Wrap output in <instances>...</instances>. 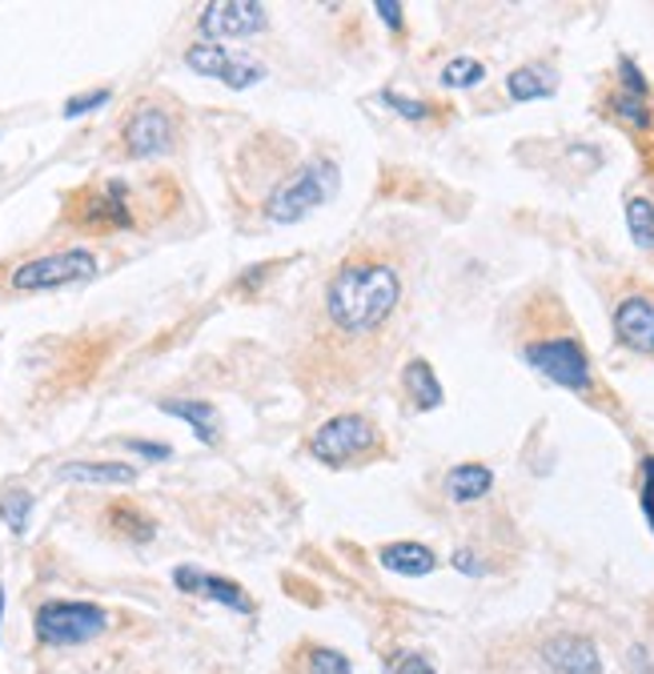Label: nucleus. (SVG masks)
I'll use <instances>...</instances> for the list:
<instances>
[{
	"label": "nucleus",
	"instance_id": "nucleus-24",
	"mask_svg": "<svg viewBox=\"0 0 654 674\" xmlns=\"http://www.w3.org/2000/svg\"><path fill=\"white\" fill-rule=\"evenodd\" d=\"M29 511H32V498L24 490H12L9 498L0 502V518L9 522L12 534H24V526H29Z\"/></svg>",
	"mask_w": 654,
	"mask_h": 674
},
{
	"label": "nucleus",
	"instance_id": "nucleus-16",
	"mask_svg": "<svg viewBox=\"0 0 654 674\" xmlns=\"http://www.w3.org/2000/svg\"><path fill=\"white\" fill-rule=\"evenodd\" d=\"M490 486H494V474H490V466H482V462L454 466L450 478H446V490H450L454 502H478L490 494Z\"/></svg>",
	"mask_w": 654,
	"mask_h": 674
},
{
	"label": "nucleus",
	"instance_id": "nucleus-13",
	"mask_svg": "<svg viewBox=\"0 0 654 674\" xmlns=\"http://www.w3.org/2000/svg\"><path fill=\"white\" fill-rule=\"evenodd\" d=\"M174 583L181 586L185 594H201V598H214V603L229 606V611H237V614H249L246 591H241L237 583H229V578H214V574L194 571V566H177Z\"/></svg>",
	"mask_w": 654,
	"mask_h": 674
},
{
	"label": "nucleus",
	"instance_id": "nucleus-3",
	"mask_svg": "<svg viewBox=\"0 0 654 674\" xmlns=\"http://www.w3.org/2000/svg\"><path fill=\"white\" fill-rule=\"evenodd\" d=\"M65 221L72 229L92 237H105V234H125V229H137L141 217H137V201H133V189L117 177L109 181H97V185H81L65 197Z\"/></svg>",
	"mask_w": 654,
	"mask_h": 674
},
{
	"label": "nucleus",
	"instance_id": "nucleus-17",
	"mask_svg": "<svg viewBox=\"0 0 654 674\" xmlns=\"http://www.w3.org/2000/svg\"><path fill=\"white\" fill-rule=\"evenodd\" d=\"M402 381H406L409 402H414L418 409H438L442 406V381H438V374L429 369V361H422V358L406 361Z\"/></svg>",
	"mask_w": 654,
	"mask_h": 674
},
{
	"label": "nucleus",
	"instance_id": "nucleus-34",
	"mask_svg": "<svg viewBox=\"0 0 654 674\" xmlns=\"http://www.w3.org/2000/svg\"><path fill=\"white\" fill-rule=\"evenodd\" d=\"M0 614H4V591H0Z\"/></svg>",
	"mask_w": 654,
	"mask_h": 674
},
{
	"label": "nucleus",
	"instance_id": "nucleus-25",
	"mask_svg": "<svg viewBox=\"0 0 654 674\" xmlns=\"http://www.w3.org/2000/svg\"><path fill=\"white\" fill-rule=\"evenodd\" d=\"M638 506H643V518L654 531V458L638 462Z\"/></svg>",
	"mask_w": 654,
	"mask_h": 674
},
{
	"label": "nucleus",
	"instance_id": "nucleus-1",
	"mask_svg": "<svg viewBox=\"0 0 654 674\" xmlns=\"http://www.w3.org/2000/svg\"><path fill=\"white\" fill-rule=\"evenodd\" d=\"M402 309V274L382 254H349L321 289V326L309 341V381L349 386L382 361Z\"/></svg>",
	"mask_w": 654,
	"mask_h": 674
},
{
	"label": "nucleus",
	"instance_id": "nucleus-11",
	"mask_svg": "<svg viewBox=\"0 0 654 674\" xmlns=\"http://www.w3.org/2000/svg\"><path fill=\"white\" fill-rule=\"evenodd\" d=\"M542 663L554 674H603L598 646L586 634H551L542 643Z\"/></svg>",
	"mask_w": 654,
	"mask_h": 674
},
{
	"label": "nucleus",
	"instance_id": "nucleus-23",
	"mask_svg": "<svg viewBox=\"0 0 654 674\" xmlns=\"http://www.w3.org/2000/svg\"><path fill=\"white\" fill-rule=\"evenodd\" d=\"M482 77H486V69H482V61H474V57H454V61L442 69V85H450V89H470Z\"/></svg>",
	"mask_w": 654,
	"mask_h": 674
},
{
	"label": "nucleus",
	"instance_id": "nucleus-5",
	"mask_svg": "<svg viewBox=\"0 0 654 674\" xmlns=\"http://www.w3.org/2000/svg\"><path fill=\"white\" fill-rule=\"evenodd\" d=\"M382 442V429L361 414H338L326 426H317V434L309 438V454L326 466H346V462L366 458L369 449Z\"/></svg>",
	"mask_w": 654,
	"mask_h": 674
},
{
	"label": "nucleus",
	"instance_id": "nucleus-22",
	"mask_svg": "<svg viewBox=\"0 0 654 674\" xmlns=\"http://www.w3.org/2000/svg\"><path fill=\"white\" fill-rule=\"evenodd\" d=\"M626 229L643 249H654V205L646 197H631L626 201Z\"/></svg>",
	"mask_w": 654,
	"mask_h": 674
},
{
	"label": "nucleus",
	"instance_id": "nucleus-6",
	"mask_svg": "<svg viewBox=\"0 0 654 674\" xmlns=\"http://www.w3.org/2000/svg\"><path fill=\"white\" fill-rule=\"evenodd\" d=\"M109 626L97 603H44L37 611V638L44 646H81Z\"/></svg>",
	"mask_w": 654,
	"mask_h": 674
},
{
	"label": "nucleus",
	"instance_id": "nucleus-2",
	"mask_svg": "<svg viewBox=\"0 0 654 674\" xmlns=\"http://www.w3.org/2000/svg\"><path fill=\"white\" fill-rule=\"evenodd\" d=\"M534 321H538V326L522 337V346H518L526 366H534L542 378H551L554 386L591 398L594 406H598V402L606 406V389L598 386V378H594L586 346L578 341V334H574L571 317L563 314V306L551 297V306L546 309H534Z\"/></svg>",
	"mask_w": 654,
	"mask_h": 674
},
{
	"label": "nucleus",
	"instance_id": "nucleus-33",
	"mask_svg": "<svg viewBox=\"0 0 654 674\" xmlns=\"http://www.w3.org/2000/svg\"><path fill=\"white\" fill-rule=\"evenodd\" d=\"M631 663H634V671H638V674H651V663H646L643 646H634V651H631Z\"/></svg>",
	"mask_w": 654,
	"mask_h": 674
},
{
	"label": "nucleus",
	"instance_id": "nucleus-29",
	"mask_svg": "<svg viewBox=\"0 0 654 674\" xmlns=\"http://www.w3.org/2000/svg\"><path fill=\"white\" fill-rule=\"evenodd\" d=\"M618 72H623V92H634V97H646L643 72H638V65H634L631 57H618Z\"/></svg>",
	"mask_w": 654,
	"mask_h": 674
},
{
	"label": "nucleus",
	"instance_id": "nucleus-19",
	"mask_svg": "<svg viewBox=\"0 0 654 674\" xmlns=\"http://www.w3.org/2000/svg\"><path fill=\"white\" fill-rule=\"evenodd\" d=\"M161 409L165 414H174V418L189 422L205 446H214L217 442V418H214V406H209V402H161Z\"/></svg>",
	"mask_w": 654,
	"mask_h": 674
},
{
	"label": "nucleus",
	"instance_id": "nucleus-18",
	"mask_svg": "<svg viewBox=\"0 0 654 674\" xmlns=\"http://www.w3.org/2000/svg\"><path fill=\"white\" fill-rule=\"evenodd\" d=\"M61 478L101 482V486H129V482H137V470L133 466H121V462H69L61 470Z\"/></svg>",
	"mask_w": 654,
	"mask_h": 674
},
{
	"label": "nucleus",
	"instance_id": "nucleus-26",
	"mask_svg": "<svg viewBox=\"0 0 654 674\" xmlns=\"http://www.w3.org/2000/svg\"><path fill=\"white\" fill-rule=\"evenodd\" d=\"M309 671L314 674H354V666H349V658L346 654H338V651H314L309 654Z\"/></svg>",
	"mask_w": 654,
	"mask_h": 674
},
{
	"label": "nucleus",
	"instance_id": "nucleus-20",
	"mask_svg": "<svg viewBox=\"0 0 654 674\" xmlns=\"http://www.w3.org/2000/svg\"><path fill=\"white\" fill-rule=\"evenodd\" d=\"M611 112L623 125H631L634 133H651L654 129V112H651V105H646V97H634V92L618 89L611 97Z\"/></svg>",
	"mask_w": 654,
	"mask_h": 674
},
{
	"label": "nucleus",
	"instance_id": "nucleus-30",
	"mask_svg": "<svg viewBox=\"0 0 654 674\" xmlns=\"http://www.w3.org/2000/svg\"><path fill=\"white\" fill-rule=\"evenodd\" d=\"M386 674H434V666H429L422 654H398V658L386 666Z\"/></svg>",
	"mask_w": 654,
	"mask_h": 674
},
{
	"label": "nucleus",
	"instance_id": "nucleus-27",
	"mask_svg": "<svg viewBox=\"0 0 654 674\" xmlns=\"http://www.w3.org/2000/svg\"><path fill=\"white\" fill-rule=\"evenodd\" d=\"M382 101L389 105V109H398L402 117H409V121H422V117H429V105H422V101H406V97H398V92H382Z\"/></svg>",
	"mask_w": 654,
	"mask_h": 674
},
{
	"label": "nucleus",
	"instance_id": "nucleus-32",
	"mask_svg": "<svg viewBox=\"0 0 654 674\" xmlns=\"http://www.w3.org/2000/svg\"><path fill=\"white\" fill-rule=\"evenodd\" d=\"M129 449H137V454H145V458H157V462L169 458V446H157V442H137V438H129Z\"/></svg>",
	"mask_w": 654,
	"mask_h": 674
},
{
	"label": "nucleus",
	"instance_id": "nucleus-12",
	"mask_svg": "<svg viewBox=\"0 0 654 674\" xmlns=\"http://www.w3.org/2000/svg\"><path fill=\"white\" fill-rule=\"evenodd\" d=\"M185 65L201 77H217V81H226L229 89H246V85L261 81V65H246V61H234L226 49H217V44H194V49L185 52Z\"/></svg>",
	"mask_w": 654,
	"mask_h": 674
},
{
	"label": "nucleus",
	"instance_id": "nucleus-14",
	"mask_svg": "<svg viewBox=\"0 0 654 674\" xmlns=\"http://www.w3.org/2000/svg\"><path fill=\"white\" fill-rule=\"evenodd\" d=\"M378 562L386 566V571L409 574V578H422V574H429L434 566H438L434 551L422 546V542H389V546H382Z\"/></svg>",
	"mask_w": 654,
	"mask_h": 674
},
{
	"label": "nucleus",
	"instance_id": "nucleus-31",
	"mask_svg": "<svg viewBox=\"0 0 654 674\" xmlns=\"http://www.w3.org/2000/svg\"><path fill=\"white\" fill-rule=\"evenodd\" d=\"M374 12H378L389 29H402V4H398V0H378V4H374Z\"/></svg>",
	"mask_w": 654,
	"mask_h": 674
},
{
	"label": "nucleus",
	"instance_id": "nucleus-10",
	"mask_svg": "<svg viewBox=\"0 0 654 674\" xmlns=\"http://www.w3.org/2000/svg\"><path fill=\"white\" fill-rule=\"evenodd\" d=\"M266 29V9L257 0H217L201 12L205 37H249Z\"/></svg>",
	"mask_w": 654,
	"mask_h": 674
},
{
	"label": "nucleus",
	"instance_id": "nucleus-9",
	"mask_svg": "<svg viewBox=\"0 0 654 674\" xmlns=\"http://www.w3.org/2000/svg\"><path fill=\"white\" fill-rule=\"evenodd\" d=\"M614 334L626 349H638V354H654V294L646 289H634V294L618 297L614 306Z\"/></svg>",
	"mask_w": 654,
	"mask_h": 674
},
{
	"label": "nucleus",
	"instance_id": "nucleus-8",
	"mask_svg": "<svg viewBox=\"0 0 654 674\" xmlns=\"http://www.w3.org/2000/svg\"><path fill=\"white\" fill-rule=\"evenodd\" d=\"M177 137L174 117L161 109V105H137L129 112V121L121 125V145L129 157H157L169 153Z\"/></svg>",
	"mask_w": 654,
	"mask_h": 674
},
{
	"label": "nucleus",
	"instance_id": "nucleus-15",
	"mask_svg": "<svg viewBox=\"0 0 654 674\" xmlns=\"http://www.w3.org/2000/svg\"><path fill=\"white\" fill-rule=\"evenodd\" d=\"M554 69L546 65H522L506 77V92H511L514 101H542V97H554Z\"/></svg>",
	"mask_w": 654,
	"mask_h": 674
},
{
	"label": "nucleus",
	"instance_id": "nucleus-28",
	"mask_svg": "<svg viewBox=\"0 0 654 674\" xmlns=\"http://www.w3.org/2000/svg\"><path fill=\"white\" fill-rule=\"evenodd\" d=\"M101 105H109V89H97V92H85V97H72V101L65 105V117H81V112L101 109Z\"/></svg>",
	"mask_w": 654,
	"mask_h": 674
},
{
	"label": "nucleus",
	"instance_id": "nucleus-21",
	"mask_svg": "<svg viewBox=\"0 0 654 674\" xmlns=\"http://www.w3.org/2000/svg\"><path fill=\"white\" fill-rule=\"evenodd\" d=\"M109 526H113L117 534H125V538H133V542L153 538V522L145 518L137 506H129V502H121V506H109Z\"/></svg>",
	"mask_w": 654,
	"mask_h": 674
},
{
	"label": "nucleus",
	"instance_id": "nucleus-7",
	"mask_svg": "<svg viewBox=\"0 0 654 674\" xmlns=\"http://www.w3.org/2000/svg\"><path fill=\"white\" fill-rule=\"evenodd\" d=\"M92 274H97V257L89 249H65V254L37 257V261H24L21 269H12L9 286L21 289V294H37V289L69 286V281H81V277Z\"/></svg>",
	"mask_w": 654,
	"mask_h": 674
},
{
	"label": "nucleus",
	"instance_id": "nucleus-4",
	"mask_svg": "<svg viewBox=\"0 0 654 674\" xmlns=\"http://www.w3.org/2000/svg\"><path fill=\"white\" fill-rule=\"evenodd\" d=\"M334 185H338V165L317 157V161H309L306 169H297L289 181H281L274 189V197H269L266 205L269 221H281V225L301 221L309 209H317V205L334 194Z\"/></svg>",
	"mask_w": 654,
	"mask_h": 674
}]
</instances>
